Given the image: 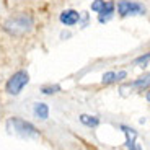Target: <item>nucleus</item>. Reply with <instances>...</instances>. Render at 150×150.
<instances>
[{
  "mask_svg": "<svg viewBox=\"0 0 150 150\" xmlns=\"http://www.w3.org/2000/svg\"><path fill=\"white\" fill-rule=\"evenodd\" d=\"M126 86H132V88H137V90H147V88H150V72L140 75L137 80L127 83Z\"/></svg>",
  "mask_w": 150,
  "mask_h": 150,
  "instance_id": "6e6552de",
  "label": "nucleus"
},
{
  "mask_svg": "<svg viewBox=\"0 0 150 150\" xmlns=\"http://www.w3.org/2000/svg\"><path fill=\"white\" fill-rule=\"evenodd\" d=\"M62 90L60 88V85H44L41 88V93H44V95H56V93H59V91Z\"/></svg>",
  "mask_w": 150,
  "mask_h": 150,
  "instance_id": "9b49d317",
  "label": "nucleus"
},
{
  "mask_svg": "<svg viewBox=\"0 0 150 150\" xmlns=\"http://www.w3.org/2000/svg\"><path fill=\"white\" fill-rule=\"evenodd\" d=\"M145 98H147V101L150 103V90H149V91H147V93H145Z\"/></svg>",
  "mask_w": 150,
  "mask_h": 150,
  "instance_id": "f3484780",
  "label": "nucleus"
},
{
  "mask_svg": "<svg viewBox=\"0 0 150 150\" xmlns=\"http://www.w3.org/2000/svg\"><path fill=\"white\" fill-rule=\"evenodd\" d=\"M145 11L147 8L144 7V4L135 2V0H119L117 2V13L122 18L129 15H145Z\"/></svg>",
  "mask_w": 150,
  "mask_h": 150,
  "instance_id": "20e7f679",
  "label": "nucleus"
},
{
  "mask_svg": "<svg viewBox=\"0 0 150 150\" xmlns=\"http://www.w3.org/2000/svg\"><path fill=\"white\" fill-rule=\"evenodd\" d=\"M7 127L10 132H15L20 137H26V139H30V137H38V135H39V131L36 129L34 124H31L30 121H26V119H21V117H18V116L10 117L8 122H7Z\"/></svg>",
  "mask_w": 150,
  "mask_h": 150,
  "instance_id": "f03ea898",
  "label": "nucleus"
},
{
  "mask_svg": "<svg viewBox=\"0 0 150 150\" xmlns=\"http://www.w3.org/2000/svg\"><path fill=\"white\" fill-rule=\"evenodd\" d=\"M34 25V20L31 15L26 13H18V15H13L10 18H7L4 21V30L7 31L10 36H16L21 38L26 33H30L31 28Z\"/></svg>",
  "mask_w": 150,
  "mask_h": 150,
  "instance_id": "f257e3e1",
  "label": "nucleus"
},
{
  "mask_svg": "<svg viewBox=\"0 0 150 150\" xmlns=\"http://www.w3.org/2000/svg\"><path fill=\"white\" fill-rule=\"evenodd\" d=\"M127 150H142V147H140V144H134V145H132L131 149H127Z\"/></svg>",
  "mask_w": 150,
  "mask_h": 150,
  "instance_id": "dca6fc26",
  "label": "nucleus"
},
{
  "mask_svg": "<svg viewBox=\"0 0 150 150\" xmlns=\"http://www.w3.org/2000/svg\"><path fill=\"white\" fill-rule=\"evenodd\" d=\"M80 122L86 127H98L100 126V117L91 116V114H80Z\"/></svg>",
  "mask_w": 150,
  "mask_h": 150,
  "instance_id": "9d476101",
  "label": "nucleus"
},
{
  "mask_svg": "<svg viewBox=\"0 0 150 150\" xmlns=\"http://www.w3.org/2000/svg\"><path fill=\"white\" fill-rule=\"evenodd\" d=\"M119 129L126 134V142H124V147H126V149H131L134 144H137V131H135V129L129 127L126 124H121Z\"/></svg>",
  "mask_w": 150,
  "mask_h": 150,
  "instance_id": "0eeeda50",
  "label": "nucleus"
},
{
  "mask_svg": "<svg viewBox=\"0 0 150 150\" xmlns=\"http://www.w3.org/2000/svg\"><path fill=\"white\" fill-rule=\"evenodd\" d=\"M33 112H34V116H36L38 119L46 121L49 117V106L46 105V103H34Z\"/></svg>",
  "mask_w": 150,
  "mask_h": 150,
  "instance_id": "1a4fd4ad",
  "label": "nucleus"
},
{
  "mask_svg": "<svg viewBox=\"0 0 150 150\" xmlns=\"http://www.w3.org/2000/svg\"><path fill=\"white\" fill-rule=\"evenodd\" d=\"M106 5L105 0H93V4H91V11H95V13H100V11L103 10V7Z\"/></svg>",
  "mask_w": 150,
  "mask_h": 150,
  "instance_id": "ddd939ff",
  "label": "nucleus"
},
{
  "mask_svg": "<svg viewBox=\"0 0 150 150\" xmlns=\"http://www.w3.org/2000/svg\"><path fill=\"white\" fill-rule=\"evenodd\" d=\"M28 82H30V74L26 70H18L7 80V83H5V91L8 95H11V96H16L28 85Z\"/></svg>",
  "mask_w": 150,
  "mask_h": 150,
  "instance_id": "7ed1b4c3",
  "label": "nucleus"
},
{
  "mask_svg": "<svg viewBox=\"0 0 150 150\" xmlns=\"http://www.w3.org/2000/svg\"><path fill=\"white\" fill-rule=\"evenodd\" d=\"M80 16L82 13H79L74 8H67V10H62L59 15V21L64 25V26H75L77 23H80Z\"/></svg>",
  "mask_w": 150,
  "mask_h": 150,
  "instance_id": "39448f33",
  "label": "nucleus"
},
{
  "mask_svg": "<svg viewBox=\"0 0 150 150\" xmlns=\"http://www.w3.org/2000/svg\"><path fill=\"white\" fill-rule=\"evenodd\" d=\"M127 77V72L126 70H119V72H116V82H122L124 79Z\"/></svg>",
  "mask_w": 150,
  "mask_h": 150,
  "instance_id": "2eb2a0df",
  "label": "nucleus"
},
{
  "mask_svg": "<svg viewBox=\"0 0 150 150\" xmlns=\"http://www.w3.org/2000/svg\"><path fill=\"white\" fill-rule=\"evenodd\" d=\"M103 83H112L116 82V72H106V74H103Z\"/></svg>",
  "mask_w": 150,
  "mask_h": 150,
  "instance_id": "4468645a",
  "label": "nucleus"
},
{
  "mask_svg": "<svg viewBox=\"0 0 150 150\" xmlns=\"http://www.w3.org/2000/svg\"><path fill=\"white\" fill-rule=\"evenodd\" d=\"M149 60H150V52H145V54H142V56L137 57V59L134 60V64L135 65H140V67H145Z\"/></svg>",
  "mask_w": 150,
  "mask_h": 150,
  "instance_id": "f8f14e48",
  "label": "nucleus"
},
{
  "mask_svg": "<svg viewBox=\"0 0 150 150\" xmlns=\"http://www.w3.org/2000/svg\"><path fill=\"white\" fill-rule=\"evenodd\" d=\"M116 13V4L112 2V0H108L106 5L103 7V10L98 13V21L100 23H106L112 18V15Z\"/></svg>",
  "mask_w": 150,
  "mask_h": 150,
  "instance_id": "423d86ee",
  "label": "nucleus"
}]
</instances>
